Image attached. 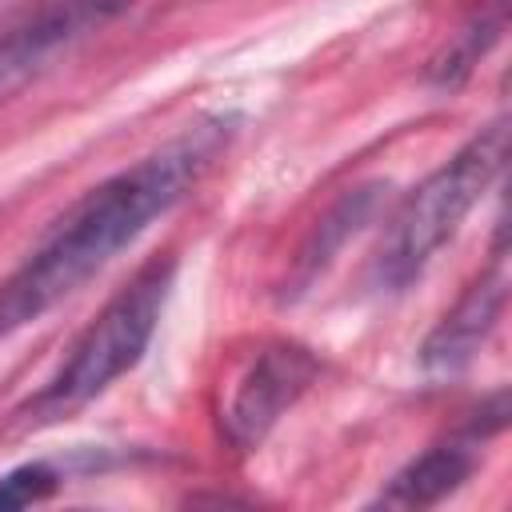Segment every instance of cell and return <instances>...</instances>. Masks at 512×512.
<instances>
[{
  "label": "cell",
  "instance_id": "1",
  "mask_svg": "<svg viewBox=\"0 0 512 512\" xmlns=\"http://www.w3.org/2000/svg\"><path fill=\"white\" fill-rule=\"evenodd\" d=\"M236 132L232 116H204L164 140L156 152L80 192L0 280V340L36 324L60 300L80 292L148 224L168 216L216 164Z\"/></svg>",
  "mask_w": 512,
  "mask_h": 512
},
{
  "label": "cell",
  "instance_id": "2",
  "mask_svg": "<svg viewBox=\"0 0 512 512\" xmlns=\"http://www.w3.org/2000/svg\"><path fill=\"white\" fill-rule=\"evenodd\" d=\"M176 260L152 256L132 272V280L96 312V320L72 340L68 356L56 364V372L12 412L16 432L52 428L80 408H88L96 396H104L124 372H132L164 316L168 292H172Z\"/></svg>",
  "mask_w": 512,
  "mask_h": 512
},
{
  "label": "cell",
  "instance_id": "3",
  "mask_svg": "<svg viewBox=\"0 0 512 512\" xmlns=\"http://www.w3.org/2000/svg\"><path fill=\"white\" fill-rule=\"evenodd\" d=\"M508 160V120L496 116L476 136H468L440 168H432L392 212L384 240L372 256V284L380 292H404L440 248L460 232L468 212L500 180Z\"/></svg>",
  "mask_w": 512,
  "mask_h": 512
},
{
  "label": "cell",
  "instance_id": "4",
  "mask_svg": "<svg viewBox=\"0 0 512 512\" xmlns=\"http://www.w3.org/2000/svg\"><path fill=\"white\" fill-rule=\"evenodd\" d=\"M320 356L296 340H268L236 376L228 404L220 408V436L236 452H256L268 432L300 404L316 384Z\"/></svg>",
  "mask_w": 512,
  "mask_h": 512
},
{
  "label": "cell",
  "instance_id": "5",
  "mask_svg": "<svg viewBox=\"0 0 512 512\" xmlns=\"http://www.w3.org/2000/svg\"><path fill=\"white\" fill-rule=\"evenodd\" d=\"M128 8L132 0H36L24 8L0 28V104L32 84L56 56L120 20Z\"/></svg>",
  "mask_w": 512,
  "mask_h": 512
},
{
  "label": "cell",
  "instance_id": "6",
  "mask_svg": "<svg viewBox=\"0 0 512 512\" xmlns=\"http://www.w3.org/2000/svg\"><path fill=\"white\" fill-rule=\"evenodd\" d=\"M504 420H508V392L496 388L492 396L480 400V408L464 420L460 432L428 444L400 472H392V480L372 496V508H432V504L448 500L472 476L476 448L488 436H496L504 428Z\"/></svg>",
  "mask_w": 512,
  "mask_h": 512
},
{
  "label": "cell",
  "instance_id": "7",
  "mask_svg": "<svg viewBox=\"0 0 512 512\" xmlns=\"http://www.w3.org/2000/svg\"><path fill=\"white\" fill-rule=\"evenodd\" d=\"M508 308V256H504V224L496 228L492 264L456 296V304L432 324L420 344V372L428 380H452L472 368L480 348L492 340Z\"/></svg>",
  "mask_w": 512,
  "mask_h": 512
},
{
  "label": "cell",
  "instance_id": "8",
  "mask_svg": "<svg viewBox=\"0 0 512 512\" xmlns=\"http://www.w3.org/2000/svg\"><path fill=\"white\" fill-rule=\"evenodd\" d=\"M384 184H356V188H348V192H340L332 204H328V212L316 220V228L308 232V240L300 244V252H296V260H292V272H288V296H300V292H308L320 276H324V268L340 256V248L380 212V204H384Z\"/></svg>",
  "mask_w": 512,
  "mask_h": 512
},
{
  "label": "cell",
  "instance_id": "9",
  "mask_svg": "<svg viewBox=\"0 0 512 512\" xmlns=\"http://www.w3.org/2000/svg\"><path fill=\"white\" fill-rule=\"evenodd\" d=\"M504 28H508V0H480L464 16V24L440 44V52L428 60V72H424L428 84L432 88H460L472 76V68L500 44Z\"/></svg>",
  "mask_w": 512,
  "mask_h": 512
},
{
  "label": "cell",
  "instance_id": "10",
  "mask_svg": "<svg viewBox=\"0 0 512 512\" xmlns=\"http://www.w3.org/2000/svg\"><path fill=\"white\" fill-rule=\"evenodd\" d=\"M60 480H64V472L52 460H28V464H20V468L0 476V508L40 504L60 488Z\"/></svg>",
  "mask_w": 512,
  "mask_h": 512
}]
</instances>
